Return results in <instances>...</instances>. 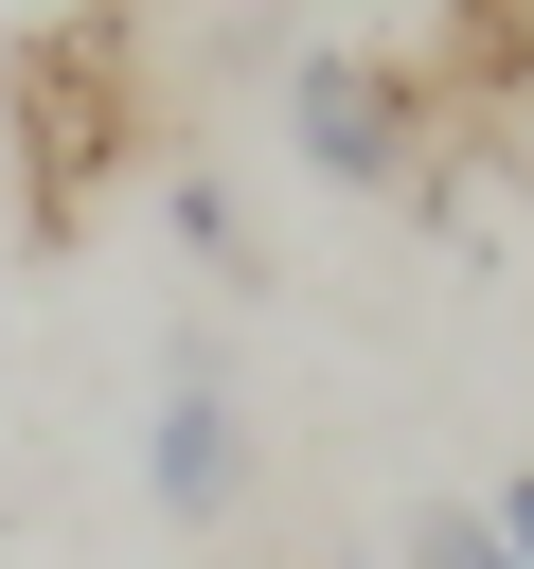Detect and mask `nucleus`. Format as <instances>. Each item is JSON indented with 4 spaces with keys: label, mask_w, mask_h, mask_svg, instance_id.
Returning a JSON list of instances; mask_svg holds the SVG:
<instances>
[{
    "label": "nucleus",
    "mask_w": 534,
    "mask_h": 569,
    "mask_svg": "<svg viewBox=\"0 0 534 569\" xmlns=\"http://www.w3.org/2000/svg\"><path fill=\"white\" fill-rule=\"evenodd\" d=\"M285 142H303L320 196H409V178L445 160L409 53H374V36H303V53H285Z\"/></svg>",
    "instance_id": "2"
},
{
    "label": "nucleus",
    "mask_w": 534,
    "mask_h": 569,
    "mask_svg": "<svg viewBox=\"0 0 534 569\" xmlns=\"http://www.w3.org/2000/svg\"><path fill=\"white\" fill-rule=\"evenodd\" d=\"M481 533H498V569H534V462H498V480H481Z\"/></svg>",
    "instance_id": "6"
},
{
    "label": "nucleus",
    "mask_w": 534,
    "mask_h": 569,
    "mask_svg": "<svg viewBox=\"0 0 534 569\" xmlns=\"http://www.w3.org/2000/svg\"><path fill=\"white\" fill-rule=\"evenodd\" d=\"M0 124H18V231L71 249V231L107 213V178L160 142V107H142V18H125V0L36 18V36L0 53Z\"/></svg>",
    "instance_id": "1"
},
{
    "label": "nucleus",
    "mask_w": 534,
    "mask_h": 569,
    "mask_svg": "<svg viewBox=\"0 0 534 569\" xmlns=\"http://www.w3.org/2000/svg\"><path fill=\"white\" fill-rule=\"evenodd\" d=\"M142 498H160V533H231V516H249V409H231L214 320L160 338V391H142Z\"/></svg>",
    "instance_id": "3"
},
{
    "label": "nucleus",
    "mask_w": 534,
    "mask_h": 569,
    "mask_svg": "<svg viewBox=\"0 0 534 569\" xmlns=\"http://www.w3.org/2000/svg\"><path fill=\"white\" fill-rule=\"evenodd\" d=\"M392 569H498L481 498H409V516H392Z\"/></svg>",
    "instance_id": "5"
},
{
    "label": "nucleus",
    "mask_w": 534,
    "mask_h": 569,
    "mask_svg": "<svg viewBox=\"0 0 534 569\" xmlns=\"http://www.w3.org/2000/svg\"><path fill=\"white\" fill-rule=\"evenodd\" d=\"M160 231H178L214 284H267V231H249V196H231L214 160H178V178H160Z\"/></svg>",
    "instance_id": "4"
}]
</instances>
